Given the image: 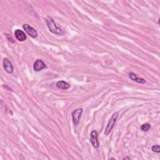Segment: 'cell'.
I'll use <instances>...</instances> for the list:
<instances>
[{"label":"cell","instance_id":"8fae6325","mask_svg":"<svg viewBox=\"0 0 160 160\" xmlns=\"http://www.w3.org/2000/svg\"><path fill=\"white\" fill-rule=\"evenodd\" d=\"M150 127L151 126H150V124L145 123V124H143V125H142V126H141V130H142L143 131H148L150 129Z\"/></svg>","mask_w":160,"mask_h":160},{"label":"cell","instance_id":"9c48e42d","mask_svg":"<svg viewBox=\"0 0 160 160\" xmlns=\"http://www.w3.org/2000/svg\"><path fill=\"white\" fill-rule=\"evenodd\" d=\"M56 86L61 89H68V88H69L70 85L65 81H60L57 82Z\"/></svg>","mask_w":160,"mask_h":160},{"label":"cell","instance_id":"52a82bcc","mask_svg":"<svg viewBox=\"0 0 160 160\" xmlns=\"http://www.w3.org/2000/svg\"><path fill=\"white\" fill-rule=\"evenodd\" d=\"M3 67L5 71L8 73H12L13 72V66L11 63L8 58H4L3 60Z\"/></svg>","mask_w":160,"mask_h":160},{"label":"cell","instance_id":"8992f818","mask_svg":"<svg viewBox=\"0 0 160 160\" xmlns=\"http://www.w3.org/2000/svg\"><path fill=\"white\" fill-rule=\"evenodd\" d=\"M46 65L41 60H37L33 65V69L35 72H40L41 70L46 68Z\"/></svg>","mask_w":160,"mask_h":160},{"label":"cell","instance_id":"277c9868","mask_svg":"<svg viewBox=\"0 0 160 160\" xmlns=\"http://www.w3.org/2000/svg\"><path fill=\"white\" fill-rule=\"evenodd\" d=\"M23 29L25 30V31L32 38H36L38 35V33L35 29H34L33 27H30L28 24H24L23 26Z\"/></svg>","mask_w":160,"mask_h":160},{"label":"cell","instance_id":"7c38bea8","mask_svg":"<svg viewBox=\"0 0 160 160\" xmlns=\"http://www.w3.org/2000/svg\"><path fill=\"white\" fill-rule=\"evenodd\" d=\"M151 150L153 152L155 153H159L160 151V146L159 145H154L152 146Z\"/></svg>","mask_w":160,"mask_h":160},{"label":"cell","instance_id":"30bf717a","mask_svg":"<svg viewBox=\"0 0 160 160\" xmlns=\"http://www.w3.org/2000/svg\"><path fill=\"white\" fill-rule=\"evenodd\" d=\"M130 78H131V80L135 81L136 83H142V84H143V83H145L146 82L145 80L143 79V78H138L136 75L133 73H130Z\"/></svg>","mask_w":160,"mask_h":160},{"label":"cell","instance_id":"4fadbf2b","mask_svg":"<svg viewBox=\"0 0 160 160\" xmlns=\"http://www.w3.org/2000/svg\"><path fill=\"white\" fill-rule=\"evenodd\" d=\"M130 159V158H129V157H125V158H124V159Z\"/></svg>","mask_w":160,"mask_h":160},{"label":"cell","instance_id":"3957f363","mask_svg":"<svg viewBox=\"0 0 160 160\" xmlns=\"http://www.w3.org/2000/svg\"><path fill=\"white\" fill-rule=\"evenodd\" d=\"M82 113H83L82 108L77 109V110H75L72 112V115L73 118V122L74 126H77L79 124L80 119Z\"/></svg>","mask_w":160,"mask_h":160},{"label":"cell","instance_id":"ba28073f","mask_svg":"<svg viewBox=\"0 0 160 160\" xmlns=\"http://www.w3.org/2000/svg\"><path fill=\"white\" fill-rule=\"evenodd\" d=\"M15 35L16 39L20 41H24L27 40V35L21 29L15 30Z\"/></svg>","mask_w":160,"mask_h":160},{"label":"cell","instance_id":"7a4b0ae2","mask_svg":"<svg viewBox=\"0 0 160 160\" xmlns=\"http://www.w3.org/2000/svg\"><path fill=\"white\" fill-rule=\"evenodd\" d=\"M118 114H119L118 112H115L112 115V116L110 118V121H109V122H108L107 126L105 129V135H108V134L111 133L115 123H116V120H117L118 117Z\"/></svg>","mask_w":160,"mask_h":160},{"label":"cell","instance_id":"5b68a950","mask_svg":"<svg viewBox=\"0 0 160 160\" xmlns=\"http://www.w3.org/2000/svg\"><path fill=\"white\" fill-rule=\"evenodd\" d=\"M90 142L94 148L99 147V142L98 140V133L96 131H93L90 134Z\"/></svg>","mask_w":160,"mask_h":160},{"label":"cell","instance_id":"6da1fadb","mask_svg":"<svg viewBox=\"0 0 160 160\" xmlns=\"http://www.w3.org/2000/svg\"><path fill=\"white\" fill-rule=\"evenodd\" d=\"M46 24H47L48 29H49L51 32H52V33L56 34V35H61L63 34V31L60 28H58L56 26L54 20L52 17H48L46 19Z\"/></svg>","mask_w":160,"mask_h":160}]
</instances>
